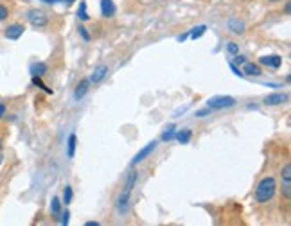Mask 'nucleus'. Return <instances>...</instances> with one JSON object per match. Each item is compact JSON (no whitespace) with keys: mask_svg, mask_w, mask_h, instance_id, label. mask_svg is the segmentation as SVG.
<instances>
[{"mask_svg":"<svg viewBox=\"0 0 291 226\" xmlns=\"http://www.w3.org/2000/svg\"><path fill=\"white\" fill-rule=\"evenodd\" d=\"M130 196H131V191H128V189H124L122 194L119 196V199H117V212H119V214H126V212H128Z\"/></svg>","mask_w":291,"mask_h":226,"instance_id":"obj_6","label":"nucleus"},{"mask_svg":"<svg viewBox=\"0 0 291 226\" xmlns=\"http://www.w3.org/2000/svg\"><path fill=\"white\" fill-rule=\"evenodd\" d=\"M25 27L22 24H11L9 27H6L4 31V36H6L7 40H18L20 36L24 34Z\"/></svg>","mask_w":291,"mask_h":226,"instance_id":"obj_5","label":"nucleus"},{"mask_svg":"<svg viewBox=\"0 0 291 226\" xmlns=\"http://www.w3.org/2000/svg\"><path fill=\"white\" fill-rule=\"evenodd\" d=\"M63 2H65V4H72V2H74V0H63Z\"/></svg>","mask_w":291,"mask_h":226,"instance_id":"obj_35","label":"nucleus"},{"mask_svg":"<svg viewBox=\"0 0 291 226\" xmlns=\"http://www.w3.org/2000/svg\"><path fill=\"white\" fill-rule=\"evenodd\" d=\"M290 9H291V4L288 2V4H286V7H284V11H286V13H290Z\"/></svg>","mask_w":291,"mask_h":226,"instance_id":"obj_34","label":"nucleus"},{"mask_svg":"<svg viewBox=\"0 0 291 226\" xmlns=\"http://www.w3.org/2000/svg\"><path fill=\"white\" fill-rule=\"evenodd\" d=\"M4 115H6V106H4V104H0V119H2Z\"/></svg>","mask_w":291,"mask_h":226,"instance_id":"obj_31","label":"nucleus"},{"mask_svg":"<svg viewBox=\"0 0 291 226\" xmlns=\"http://www.w3.org/2000/svg\"><path fill=\"white\" fill-rule=\"evenodd\" d=\"M236 63H234V65H244V63H246V58H244V56H236Z\"/></svg>","mask_w":291,"mask_h":226,"instance_id":"obj_27","label":"nucleus"},{"mask_svg":"<svg viewBox=\"0 0 291 226\" xmlns=\"http://www.w3.org/2000/svg\"><path fill=\"white\" fill-rule=\"evenodd\" d=\"M88 84H90L88 79H85V81H81V83L77 84L76 92H74V97H76L77 101H79V99H83V97L86 96V92H88Z\"/></svg>","mask_w":291,"mask_h":226,"instance_id":"obj_13","label":"nucleus"},{"mask_svg":"<svg viewBox=\"0 0 291 226\" xmlns=\"http://www.w3.org/2000/svg\"><path fill=\"white\" fill-rule=\"evenodd\" d=\"M45 4H56V2H60V0H43Z\"/></svg>","mask_w":291,"mask_h":226,"instance_id":"obj_33","label":"nucleus"},{"mask_svg":"<svg viewBox=\"0 0 291 226\" xmlns=\"http://www.w3.org/2000/svg\"><path fill=\"white\" fill-rule=\"evenodd\" d=\"M106 74H108V66L106 65H99V66H95L94 72L90 74V83H101L103 79L106 78Z\"/></svg>","mask_w":291,"mask_h":226,"instance_id":"obj_8","label":"nucleus"},{"mask_svg":"<svg viewBox=\"0 0 291 226\" xmlns=\"http://www.w3.org/2000/svg\"><path fill=\"white\" fill-rule=\"evenodd\" d=\"M77 16H79V20H83V22H86L88 20V11H86V2H81V6H79V9H77Z\"/></svg>","mask_w":291,"mask_h":226,"instance_id":"obj_20","label":"nucleus"},{"mask_svg":"<svg viewBox=\"0 0 291 226\" xmlns=\"http://www.w3.org/2000/svg\"><path fill=\"white\" fill-rule=\"evenodd\" d=\"M27 20H29V24L33 27H45L47 25V15L40 9H31L27 13Z\"/></svg>","mask_w":291,"mask_h":226,"instance_id":"obj_3","label":"nucleus"},{"mask_svg":"<svg viewBox=\"0 0 291 226\" xmlns=\"http://www.w3.org/2000/svg\"><path fill=\"white\" fill-rule=\"evenodd\" d=\"M205 31H207V25H198V27H194V29L190 31L189 36L192 40H198V38H202L205 34Z\"/></svg>","mask_w":291,"mask_h":226,"instance_id":"obj_18","label":"nucleus"},{"mask_svg":"<svg viewBox=\"0 0 291 226\" xmlns=\"http://www.w3.org/2000/svg\"><path fill=\"white\" fill-rule=\"evenodd\" d=\"M29 70L33 78H43L47 74V65L45 63H33Z\"/></svg>","mask_w":291,"mask_h":226,"instance_id":"obj_12","label":"nucleus"},{"mask_svg":"<svg viewBox=\"0 0 291 226\" xmlns=\"http://www.w3.org/2000/svg\"><path fill=\"white\" fill-rule=\"evenodd\" d=\"M72 201V189L70 187H65V191H63V203L68 205Z\"/></svg>","mask_w":291,"mask_h":226,"instance_id":"obj_22","label":"nucleus"},{"mask_svg":"<svg viewBox=\"0 0 291 226\" xmlns=\"http://www.w3.org/2000/svg\"><path fill=\"white\" fill-rule=\"evenodd\" d=\"M230 68H232V72H234V74H236V76H239V78H244L243 70H241V68H238V66L234 65V63H230Z\"/></svg>","mask_w":291,"mask_h":226,"instance_id":"obj_26","label":"nucleus"},{"mask_svg":"<svg viewBox=\"0 0 291 226\" xmlns=\"http://www.w3.org/2000/svg\"><path fill=\"white\" fill-rule=\"evenodd\" d=\"M174 138H176L180 144H189V140L192 138V131H190V129L176 131V133H174Z\"/></svg>","mask_w":291,"mask_h":226,"instance_id":"obj_15","label":"nucleus"},{"mask_svg":"<svg viewBox=\"0 0 291 226\" xmlns=\"http://www.w3.org/2000/svg\"><path fill=\"white\" fill-rule=\"evenodd\" d=\"M208 113H210V108H208V110H198L196 117H205V115H208Z\"/></svg>","mask_w":291,"mask_h":226,"instance_id":"obj_28","label":"nucleus"},{"mask_svg":"<svg viewBox=\"0 0 291 226\" xmlns=\"http://www.w3.org/2000/svg\"><path fill=\"white\" fill-rule=\"evenodd\" d=\"M207 106L210 110H225V108L236 106V99L230 96H214L207 101Z\"/></svg>","mask_w":291,"mask_h":226,"instance_id":"obj_2","label":"nucleus"},{"mask_svg":"<svg viewBox=\"0 0 291 226\" xmlns=\"http://www.w3.org/2000/svg\"><path fill=\"white\" fill-rule=\"evenodd\" d=\"M7 16H9V9H7L4 4H0V22H2V20H6Z\"/></svg>","mask_w":291,"mask_h":226,"instance_id":"obj_24","label":"nucleus"},{"mask_svg":"<svg viewBox=\"0 0 291 226\" xmlns=\"http://www.w3.org/2000/svg\"><path fill=\"white\" fill-rule=\"evenodd\" d=\"M286 101H288L286 94H272V96H268L264 99V102H266L268 106H279V104H284Z\"/></svg>","mask_w":291,"mask_h":226,"instance_id":"obj_10","label":"nucleus"},{"mask_svg":"<svg viewBox=\"0 0 291 226\" xmlns=\"http://www.w3.org/2000/svg\"><path fill=\"white\" fill-rule=\"evenodd\" d=\"M282 179H284V185H282L284 197L290 199V194H291V165L290 163H286L284 169H282Z\"/></svg>","mask_w":291,"mask_h":226,"instance_id":"obj_4","label":"nucleus"},{"mask_svg":"<svg viewBox=\"0 0 291 226\" xmlns=\"http://www.w3.org/2000/svg\"><path fill=\"white\" fill-rule=\"evenodd\" d=\"M77 31H79V34L83 36V40H85V42H90V34H88V31L85 29V27H79V29H77Z\"/></svg>","mask_w":291,"mask_h":226,"instance_id":"obj_25","label":"nucleus"},{"mask_svg":"<svg viewBox=\"0 0 291 226\" xmlns=\"http://www.w3.org/2000/svg\"><path fill=\"white\" fill-rule=\"evenodd\" d=\"M259 61H261V65L272 66V68H279L282 65V58L277 56V54H274V56H262Z\"/></svg>","mask_w":291,"mask_h":226,"instance_id":"obj_9","label":"nucleus"},{"mask_svg":"<svg viewBox=\"0 0 291 226\" xmlns=\"http://www.w3.org/2000/svg\"><path fill=\"white\" fill-rule=\"evenodd\" d=\"M76 145H77V137L72 133V135H68V144H67V156H68V158H74Z\"/></svg>","mask_w":291,"mask_h":226,"instance_id":"obj_16","label":"nucleus"},{"mask_svg":"<svg viewBox=\"0 0 291 226\" xmlns=\"http://www.w3.org/2000/svg\"><path fill=\"white\" fill-rule=\"evenodd\" d=\"M60 210H61L60 197H52V201H51V212H52V214H60Z\"/></svg>","mask_w":291,"mask_h":226,"instance_id":"obj_21","label":"nucleus"},{"mask_svg":"<svg viewBox=\"0 0 291 226\" xmlns=\"http://www.w3.org/2000/svg\"><path fill=\"white\" fill-rule=\"evenodd\" d=\"M154 149H156V142L153 140V142H149L148 145H146V147H142L140 151H138L137 156L133 158V165H137V163H140V161H142L144 158H148V156L151 155V153H153Z\"/></svg>","mask_w":291,"mask_h":226,"instance_id":"obj_7","label":"nucleus"},{"mask_svg":"<svg viewBox=\"0 0 291 226\" xmlns=\"http://www.w3.org/2000/svg\"><path fill=\"white\" fill-rule=\"evenodd\" d=\"M244 76H261V68L259 65H254V63H244V70H243Z\"/></svg>","mask_w":291,"mask_h":226,"instance_id":"obj_17","label":"nucleus"},{"mask_svg":"<svg viewBox=\"0 0 291 226\" xmlns=\"http://www.w3.org/2000/svg\"><path fill=\"white\" fill-rule=\"evenodd\" d=\"M0 149H2V140H0Z\"/></svg>","mask_w":291,"mask_h":226,"instance_id":"obj_38","label":"nucleus"},{"mask_svg":"<svg viewBox=\"0 0 291 226\" xmlns=\"http://www.w3.org/2000/svg\"><path fill=\"white\" fill-rule=\"evenodd\" d=\"M2 160H4V158H2V156H0V163H2Z\"/></svg>","mask_w":291,"mask_h":226,"instance_id":"obj_36","label":"nucleus"},{"mask_svg":"<svg viewBox=\"0 0 291 226\" xmlns=\"http://www.w3.org/2000/svg\"><path fill=\"white\" fill-rule=\"evenodd\" d=\"M174 133H176V131H174V126H169V128H166V131H164V135H162V140H164V142H171L172 138H174Z\"/></svg>","mask_w":291,"mask_h":226,"instance_id":"obj_19","label":"nucleus"},{"mask_svg":"<svg viewBox=\"0 0 291 226\" xmlns=\"http://www.w3.org/2000/svg\"><path fill=\"white\" fill-rule=\"evenodd\" d=\"M101 13L104 18H110L115 15V4H113V0H101Z\"/></svg>","mask_w":291,"mask_h":226,"instance_id":"obj_11","label":"nucleus"},{"mask_svg":"<svg viewBox=\"0 0 291 226\" xmlns=\"http://www.w3.org/2000/svg\"><path fill=\"white\" fill-rule=\"evenodd\" d=\"M228 27H230V31L236 32V34H243L244 32V24L239 22L238 18H230V20H228Z\"/></svg>","mask_w":291,"mask_h":226,"instance_id":"obj_14","label":"nucleus"},{"mask_svg":"<svg viewBox=\"0 0 291 226\" xmlns=\"http://www.w3.org/2000/svg\"><path fill=\"white\" fill-rule=\"evenodd\" d=\"M270 2H279V0H270Z\"/></svg>","mask_w":291,"mask_h":226,"instance_id":"obj_37","label":"nucleus"},{"mask_svg":"<svg viewBox=\"0 0 291 226\" xmlns=\"http://www.w3.org/2000/svg\"><path fill=\"white\" fill-rule=\"evenodd\" d=\"M226 50L230 54H239V45L236 42H230L228 45H226Z\"/></svg>","mask_w":291,"mask_h":226,"instance_id":"obj_23","label":"nucleus"},{"mask_svg":"<svg viewBox=\"0 0 291 226\" xmlns=\"http://www.w3.org/2000/svg\"><path fill=\"white\" fill-rule=\"evenodd\" d=\"M187 38H189V32H185V34H180L178 38H176V40H178V42H185Z\"/></svg>","mask_w":291,"mask_h":226,"instance_id":"obj_30","label":"nucleus"},{"mask_svg":"<svg viewBox=\"0 0 291 226\" xmlns=\"http://www.w3.org/2000/svg\"><path fill=\"white\" fill-rule=\"evenodd\" d=\"M275 191H277V181H275V178L268 176V178L261 179L256 189L257 203H268L275 196Z\"/></svg>","mask_w":291,"mask_h":226,"instance_id":"obj_1","label":"nucleus"},{"mask_svg":"<svg viewBox=\"0 0 291 226\" xmlns=\"http://www.w3.org/2000/svg\"><path fill=\"white\" fill-rule=\"evenodd\" d=\"M68 217H70L68 212H65V214L61 215V225H68Z\"/></svg>","mask_w":291,"mask_h":226,"instance_id":"obj_29","label":"nucleus"},{"mask_svg":"<svg viewBox=\"0 0 291 226\" xmlns=\"http://www.w3.org/2000/svg\"><path fill=\"white\" fill-rule=\"evenodd\" d=\"M86 226H99V223H97V221H88Z\"/></svg>","mask_w":291,"mask_h":226,"instance_id":"obj_32","label":"nucleus"}]
</instances>
